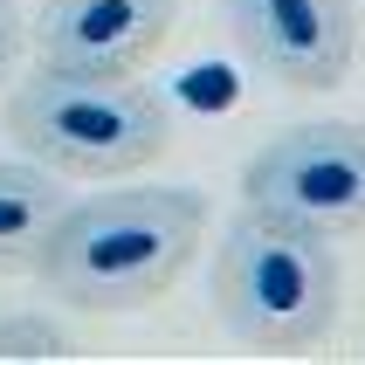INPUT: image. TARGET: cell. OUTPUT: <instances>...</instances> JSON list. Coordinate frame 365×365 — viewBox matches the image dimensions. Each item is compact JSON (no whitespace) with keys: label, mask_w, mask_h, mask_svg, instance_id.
Here are the masks:
<instances>
[{"label":"cell","mask_w":365,"mask_h":365,"mask_svg":"<svg viewBox=\"0 0 365 365\" xmlns=\"http://www.w3.org/2000/svg\"><path fill=\"white\" fill-rule=\"evenodd\" d=\"M7 138L56 180H131L165 159L173 103L138 76H83V69H28L0 103Z\"/></svg>","instance_id":"7a4b0ae2"},{"label":"cell","mask_w":365,"mask_h":365,"mask_svg":"<svg viewBox=\"0 0 365 365\" xmlns=\"http://www.w3.org/2000/svg\"><path fill=\"white\" fill-rule=\"evenodd\" d=\"M69 207L56 173L35 159H0V276H35L48 227Z\"/></svg>","instance_id":"52a82bcc"},{"label":"cell","mask_w":365,"mask_h":365,"mask_svg":"<svg viewBox=\"0 0 365 365\" xmlns=\"http://www.w3.org/2000/svg\"><path fill=\"white\" fill-rule=\"evenodd\" d=\"M21 48H28V14H21V0H0V90L14 83Z\"/></svg>","instance_id":"9c48e42d"},{"label":"cell","mask_w":365,"mask_h":365,"mask_svg":"<svg viewBox=\"0 0 365 365\" xmlns=\"http://www.w3.org/2000/svg\"><path fill=\"white\" fill-rule=\"evenodd\" d=\"M207 200L193 186H103L56 214L35 276L69 310H145L193 269Z\"/></svg>","instance_id":"6da1fadb"},{"label":"cell","mask_w":365,"mask_h":365,"mask_svg":"<svg viewBox=\"0 0 365 365\" xmlns=\"http://www.w3.org/2000/svg\"><path fill=\"white\" fill-rule=\"evenodd\" d=\"M338 242L242 207L214 248V310L255 351H304L338 324Z\"/></svg>","instance_id":"3957f363"},{"label":"cell","mask_w":365,"mask_h":365,"mask_svg":"<svg viewBox=\"0 0 365 365\" xmlns=\"http://www.w3.org/2000/svg\"><path fill=\"white\" fill-rule=\"evenodd\" d=\"M227 41L283 90H331L359 62V0H221Z\"/></svg>","instance_id":"5b68a950"},{"label":"cell","mask_w":365,"mask_h":365,"mask_svg":"<svg viewBox=\"0 0 365 365\" xmlns=\"http://www.w3.org/2000/svg\"><path fill=\"white\" fill-rule=\"evenodd\" d=\"M173 21H180V0H41L28 48L41 69L138 76L165 48Z\"/></svg>","instance_id":"8992f818"},{"label":"cell","mask_w":365,"mask_h":365,"mask_svg":"<svg viewBox=\"0 0 365 365\" xmlns=\"http://www.w3.org/2000/svg\"><path fill=\"white\" fill-rule=\"evenodd\" d=\"M69 345L48 317H28V310H14V317H0V359H56V351Z\"/></svg>","instance_id":"ba28073f"},{"label":"cell","mask_w":365,"mask_h":365,"mask_svg":"<svg viewBox=\"0 0 365 365\" xmlns=\"http://www.w3.org/2000/svg\"><path fill=\"white\" fill-rule=\"evenodd\" d=\"M242 207L297 221L324 242L365 235V124H289L242 165Z\"/></svg>","instance_id":"277c9868"}]
</instances>
